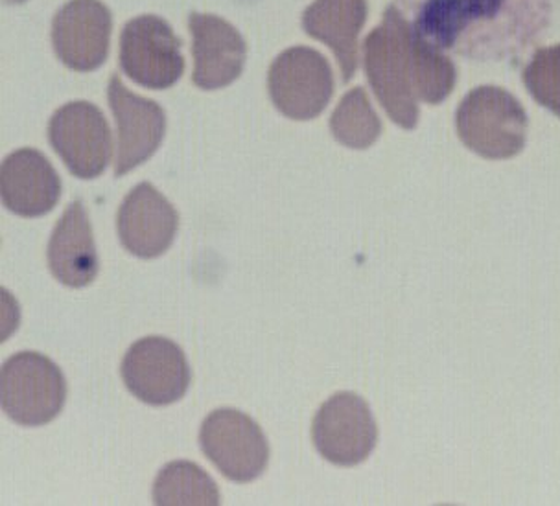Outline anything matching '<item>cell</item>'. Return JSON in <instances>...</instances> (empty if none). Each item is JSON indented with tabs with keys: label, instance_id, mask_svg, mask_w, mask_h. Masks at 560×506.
<instances>
[{
	"label": "cell",
	"instance_id": "cell-2",
	"mask_svg": "<svg viewBox=\"0 0 560 506\" xmlns=\"http://www.w3.org/2000/svg\"><path fill=\"white\" fill-rule=\"evenodd\" d=\"M422 37L397 7L387 8L382 23L363 43V67L380 105L404 129L419 123V59Z\"/></svg>",
	"mask_w": 560,
	"mask_h": 506
},
{
	"label": "cell",
	"instance_id": "cell-20",
	"mask_svg": "<svg viewBox=\"0 0 560 506\" xmlns=\"http://www.w3.org/2000/svg\"><path fill=\"white\" fill-rule=\"evenodd\" d=\"M524 83L538 104L560 118V45L540 48L524 70Z\"/></svg>",
	"mask_w": 560,
	"mask_h": 506
},
{
	"label": "cell",
	"instance_id": "cell-11",
	"mask_svg": "<svg viewBox=\"0 0 560 506\" xmlns=\"http://www.w3.org/2000/svg\"><path fill=\"white\" fill-rule=\"evenodd\" d=\"M107 96L117 123L115 175L122 177L158 152L166 131V115L158 102L128 91L118 77L112 78Z\"/></svg>",
	"mask_w": 560,
	"mask_h": 506
},
{
	"label": "cell",
	"instance_id": "cell-19",
	"mask_svg": "<svg viewBox=\"0 0 560 506\" xmlns=\"http://www.w3.org/2000/svg\"><path fill=\"white\" fill-rule=\"evenodd\" d=\"M330 131L339 144L352 150H368L382 134V122L362 87L352 89L339 102Z\"/></svg>",
	"mask_w": 560,
	"mask_h": 506
},
{
	"label": "cell",
	"instance_id": "cell-6",
	"mask_svg": "<svg viewBox=\"0 0 560 506\" xmlns=\"http://www.w3.org/2000/svg\"><path fill=\"white\" fill-rule=\"evenodd\" d=\"M268 87L271 102L284 117L312 120L332 98V69L314 48H288L271 64Z\"/></svg>",
	"mask_w": 560,
	"mask_h": 506
},
{
	"label": "cell",
	"instance_id": "cell-5",
	"mask_svg": "<svg viewBox=\"0 0 560 506\" xmlns=\"http://www.w3.org/2000/svg\"><path fill=\"white\" fill-rule=\"evenodd\" d=\"M199 446L205 457L234 483H252L269 462V444L260 425L236 409H217L203 420Z\"/></svg>",
	"mask_w": 560,
	"mask_h": 506
},
{
	"label": "cell",
	"instance_id": "cell-15",
	"mask_svg": "<svg viewBox=\"0 0 560 506\" xmlns=\"http://www.w3.org/2000/svg\"><path fill=\"white\" fill-rule=\"evenodd\" d=\"M2 203L13 214L39 217L61 198V179L42 152L23 148L8 155L0 168Z\"/></svg>",
	"mask_w": 560,
	"mask_h": 506
},
{
	"label": "cell",
	"instance_id": "cell-4",
	"mask_svg": "<svg viewBox=\"0 0 560 506\" xmlns=\"http://www.w3.org/2000/svg\"><path fill=\"white\" fill-rule=\"evenodd\" d=\"M67 379L61 368L39 352H19L0 373L2 411L15 424L39 427L63 411Z\"/></svg>",
	"mask_w": 560,
	"mask_h": 506
},
{
	"label": "cell",
	"instance_id": "cell-16",
	"mask_svg": "<svg viewBox=\"0 0 560 506\" xmlns=\"http://www.w3.org/2000/svg\"><path fill=\"white\" fill-rule=\"evenodd\" d=\"M48 268L67 287H85L100 271L93 227L82 201L70 203L48 242Z\"/></svg>",
	"mask_w": 560,
	"mask_h": 506
},
{
	"label": "cell",
	"instance_id": "cell-7",
	"mask_svg": "<svg viewBox=\"0 0 560 506\" xmlns=\"http://www.w3.org/2000/svg\"><path fill=\"white\" fill-rule=\"evenodd\" d=\"M120 67L140 87L170 89L185 72L182 39L163 19L155 15L133 19L120 35Z\"/></svg>",
	"mask_w": 560,
	"mask_h": 506
},
{
	"label": "cell",
	"instance_id": "cell-10",
	"mask_svg": "<svg viewBox=\"0 0 560 506\" xmlns=\"http://www.w3.org/2000/svg\"><path fill=\"white\" fill-rule=\"evenodd\" d=\"M314 446L336 466L362 464L378 443V425L362 396L338 392L323 403L312 424Z\"/></svg>",
	"mask_w": 560,
	"mask_h": 506
},
{
	"label": "cell",
	"instance_id": "cell-14",
	"mask_svg": "<svg viewBox=\"0 0 560 506\" xmlns=\"http://www.w3.org/2000/svg\"><path fill=\"white\" fill-rule=\"evenodd\" d=\"M194 45V83L203 91L228 87L244 70V37L228 21L217 15L192 13L188 17Z\"/></svg>",
	"mask_w": 560,
	"mask_h": 506
},
{
	"label": "cell",
	"instance_id": "cell-3",
	"mask_svg": "<svg viewBox=\"0 0 560 506\" xmlns=\"http://www.w3.org/2000/svg\"><path fill=\"white\" fill-rule=\"evenodd\" d=\"M527 126L522 104L500 87L474 89L455 113V128L463 144L494 161L514 157L524 150Z\"/></svg>",
	"mask_w": 560,
	"mask_h": 506
},
{
	"label": "cell",
	"instance_id": "cell-17",
	"mask_svg": "<svg viewBox=\"0 0 560 506\" xmlns=\"http://www.w3.org/2000/svg\"><path fill=\"white\" fill-rule=\"evenodd\" d=\"M368 19L365 0H315L303 15V28L310 37L332 48L343 82L358 69V35Z\"/></svg>",
	"mask_w": 560,
	"mask_h": 506
},
{
	"label": "cell",
	"instance_id": "cell-8",
	"mask_svg": "<svg viewBox=\"0 0 560 506\" xmlns=\"http://www.w3.org/2000/svg\"><path fill=\"white\" fill-rule=\"evenodd\" d=\"M120 373L129 392L155 408L179 402L192 379L187 355L174 341L159 336L131 344Z\"/></svg>",
	"mask_w": 560,
	"mask_h": 506
},
{
	"label": "cell",
	"instance_id": "cell-12",
	"mask_svg": "<svg viewBox=\"0 0 560 506\" xmlns=\"http://www.w3.org/2000/svg\"><path fill=\"white\" fill-rule=\"evenodd\" d=\"M112 30V12L100 0H70L54 17V50L69 69L96 70L109 54Z\"/></svg>",
	"mask_w": 560,
	"mask_h": 506
},
{
	"label": "cell",
	"instance_id": "cell-18",
	"mask_svg": "<svg viewBox=\"0 0 560 506\" xmlns=\"http://www.w3.org/2000/svg\"><path fill=\"white\" fill-rule=\"evenodd\" d=\"M153 503L159 506H217L220 490L214 479L190 460L164 466L153 484Z\"/></svg>",
	"mask_w": 560,
	"mask_h": 506
},
{
	"label": "cell",
	"instance_id": "cell-9",
	"mask_svg": "<svg viewBox=\"0 0 560 506\" xmlns=\"http://www.w3.org/2000/svg\"><path fill=\"white\" fill-rule=\"evenodd\" d=\"M48 140L78 179H96L112 163V129L98 107L89 102H70L54 113Z\"/></svg>",
	"mask_w": 560,
	"mask_h": 506
},
{
	"label": "cell",
	"instance_id": "cell-13",
	"mask_svg": "<svg viewBox=\"0 0 560 506\" xmlns=\"http://www.w3.org/2000/svg\"><path fill=\"white\" fill-rule=\"evenodd\" d=\"M179 215L150 183H140L126 196L117 215L120 244L133 257L152 260L174 244Z\"/></svg>",
	"mask_w": 560,
	"mask_h": 506
},
{
	"label": "cell",
	"instance_id": "cell-1",
	"mask_svg": "<svg viewBox=\"0 0 560 506\" xmlns=\"http://www.w3.org/2000/svg\"><path fill=\"white\" fill-rule=\"evenodd\" d=\"M415 32L478 61L520 56L548 24L549 0H408Z\"/></svg>",
	"mask_w": 560,
	"mask_h": 506
},
{
	"label": "cell",
	"instance_id": "cell-21",
	"mask_svg": "<svg viewBox=\"0 0 560 506\" xmlns=\"http://www.w3.org/2000/svg\"><path fill=\"white\" fill-rule=\"evenodd\" d=\"M10 4H21V2H26V0H7Z\"/></svg>",
	"mask_w": 560,
	"mask_h": 506
}]
</instances>
